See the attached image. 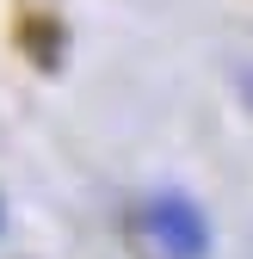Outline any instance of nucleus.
Wrapping results in <instances>:
<instances>
[{
  "mask_svg": "<svg viewBox=\"0 0 253 259\" xmlns=\"http://www.w3.org/2000/svg\"><path fill=\"white\" fill-rule=\"evenodd\" d=\"M241 93H247V105H253V68H247V74H241Z\"/></svg>",
  "mask_w": 253,
  "mask_h": 259,
  "instance_id": "2",
  "label": "nucleus"
},
{
  "mask_svg": "<svg viewBox=\"0 0 253 259\" xmlns=\"http://www.w3.org/2000/svg\"><path fill=\"white\" fill-rule=\"evenodd\" d=\"M130 241L142 247V259H204L210 253V229L198 204L185 198H148L130 216Z\"/></svg>",
  "mask_w": 253,
  "mask_h": 259,
  "instance_id": "1",
  "label": "nucleus"
}]
</instances>
